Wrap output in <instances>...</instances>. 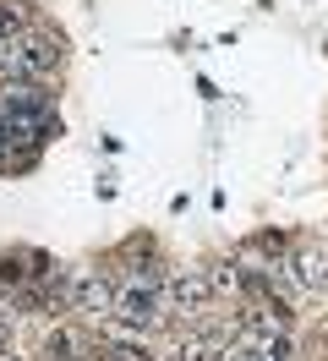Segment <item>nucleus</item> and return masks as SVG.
<instances>
[{"label":"nucleus","instance_id":"7","mask_svg":"<svg viewBox=\"0 0 328 361\" xmlns=\"http://www.w3.org/2000/svg\"><path fill=\"white\" fill-rule=\"evenodd\" d=\"M296 235H301V230H290V225H257L252 235H246V241H252L257 252H268L274 263H290V252H296Z\"/></svg>","mask_w":328,"mask_h":361},{"label":"nucleus","instance_id":"4","mask_svg":"<svg viewBox=\"0 0 328 361\" xmlns=\"http://www.w3.org/2000/svg\"><path fill=\"white\" fill-rule=\"evenodd\" d=\"M87 345H93V329H87V323H77V317H55V323H44V329H39L33 356H39V361H83Z\"/></svg>","mask_w":328,"mask_h":361},{"label":"nucleus","instance_id":"2","mask_svg":"<svg viewBox=\"0 0 328 361\" xmlns=\"http://www.w3.org/2000/svg\"><path fill=\"white\" fill-rule=\"evenodd\" d=\"M61 312L99 329L109 312H115V269L109 257H87V263H66L61 279Z\"/></svg>","mask_w":328,"mask_h":361},{"label":"nucleus","instance_id":"9","mask_svg":"<svg viewBox=\"0 0 328 361\" xmlns=\"http://www.w3.org/2000/svg\"><path fill=\"white\" fill-rule=\"evenodd\" d=\"M93 192H99V203H115V192H121V176H115V170H99Z\"/></svg>","mask_w":328,"mask_h":361},{"label":"nucleus","instance_id":"5","mask_svg":"<svg viewBox=\"0 0 328 361\" xmlns=\"http://www.w3.org/2000/svg\"><path fill=\"white\" fill-rule=\"evenodd\" d=\"M202 269H208V285H214V301L219 307H246L252 301V285H246V274L230 252H219V257H202Z\"/></svg>","mask_w":328,"mask_h":361},{"label":"nucleus","instance_id":"1","mask_svg":"<svg viewBox=\"0 0 328 361\" xmlns=\"http://www.w3.org/2000/svg\"><path fill=\"white\" fill-rule=\"evenodd\" d=\"M66 61H71V44L66 33L49 17L39 27H28L22 39L0 44V77H28V82H61L66 77Z\"/></svg>","mask_w":328,"mask_h":361},{"label":"nucleus","instance_id":"13","mask_svg":"<svg viewBox=\"0 0 328 361\" xmlns=\"http://www.w3.org/2000/svg\"><path fill=\"white\" fill-rule=\"evenodd\" d=\"M83 361H109V356H104V345H99V334H93V345H87V356H83Z\"/></svg>","mask_w":328,"mask_h":361},{"label":"nucleus","instance_id":"8","mask_svg":"<svg viewBox=\"0 0 328 361\" xmlns=\"http://www.w3.org/2000/svg\"><path fill=\"white\" fill-rule=\"evenodd\" d=\"M0 285H6V290H22V285H33V274H28V263L17 257V247H0Z\"/></svg>","mask_w":328,"mask_h":361},{"label":"nucleus","instance_id":"10","mask_svg":"<svg viewBox=\"0 0 328 361\" xmlns=\"http://www.w3.org/2000/svg\"><path fill=\"white\" fill-rule=\"evenodd\" d=\"M197 99H202V104H219L224 93H219V82H214V77H197Z\"/></svg>","mask_w":328,"mask_h":361},{"label":"nucleus","instance_id":"3","mask_svg":"<svg viewBox=\"0 0 328 361\" xmlns=\"http://www.w3.org/2000/svg\"><path fill=\"white\" fill-rule=\"evenodd\" d=\"M290 279L306 301H328V235H296V252H290Z\"/></svg>","mask_w":328,"mask_h":361},{"label":"nucleus","instance_id":"12","mask_svg":"<svg viewBox=\"0 0 328 361\" xmlns=\"http://www.w3.org/2000/svg\"><path fill=\"white\" fill-rule=\"evenodd\" d=\"M11 345H22V339H17V329H6V323H0V350H11Z\"/></svg>","mask_w":328,"mask_h":361},{"label":"nucleus","instance_id":"11","mask_svg":"<svg viewBox=\"0 0 328 361\" xmlns=\"http://www.w3.org/2000/svg\"><path fill=\"white\" fill-rule=\"evenodd\" d=\"M99 148H104V154L115 159V154H121V148H126V137H115V132H99Z\"/></svg>","mask_w":328,"mask_h":361},{"label":"nucleus","instance_id":"6","mask_svg":"<svg viewBox=\"0 0 328 361\" xmlns=\"http://www.w3.org/2000/svg\"><path fill=\"white\" fill-rule=\"evenodd\" d=\"M104 257L115 263V269H137V263H164L170 252H164V241H159L153 230H126V235H121Z\"/></svg>","mask_w":328,"mask_h":361}]
</instances>
